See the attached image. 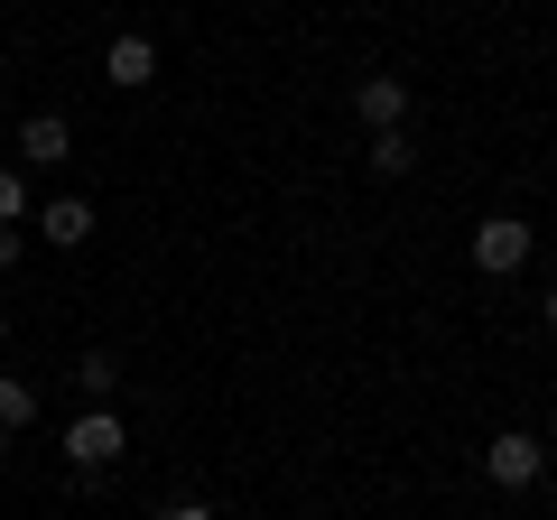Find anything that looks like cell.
I'll return each mask as SVG.
<instances>
[{"mask_svg": "<svg viewBox=\"0 0 557 520\" xmlns=\"http://www.w3.org/2000/svg\"><path fill=\"white\" fill-rule=\"evenodd\" d=\"M131 456V428H121V409H84L75 428H65V465L75 474H102V465Z\"/></svg>", "mask_w": 557, "mask_h": 520, "instance_id": "1", "label": "cell"}, {"mask_svg": "<svg viewBox=\"0 0 557 520\" xmlns=\"http://www.w3.org/2000/svg\"><path fill=\"white\" fill-rule=\"evenodd\" d=\"M483 474H493V483H502V493H530V483H539V474H548V446H539V437H530V428H502V437H493V446H483Z\"/></svg>", "mask_w": 557, "mask_h": 520, "instance_id": "2", "label": "cell"}, {"mask_svg": "<svg viewBox=\"0 0 557 520\" xmlns=\"http://www.w3.org/2000/svg\"><path fill=\"white\" fill-rule=\"evenodd\" d=\"M530 223H520V214H483L474 223V270H483V280H511V270H520V260H530Z\"/></svg>", "mask_w": 557, "mask_h": 520, "instance_id": "3", "label": "cell"}, {"mask_svg": "<svg viewBox=\"0 0 557 520\" xmlns=\"http://www.w3.org/2000/svg\"><path fill=\"white\" fill-rule=\"evenodd\" d=\"M102 84H112V94H139V84H159V47L139 38V28H121V38L102 47Z\"/></svg>", "mask_w": 557, "mask_h": 520, "instance_id": "4", "label": "cell"}, {"mask_svg": "<svg viewBox=\"0 0 557 520\" xmlns=\"http://www.w3.org/2000/svg\"><path fill=\"white\" fill-rule=\"evenodd\" d=\"M65 159H75L65 112H28V121H20V168H65Z\"/></svg>", "mask_w": 557, "mask_h": 520, "instance_id": "5", "label": "cell"}, {"mask_svg": "<svg viewBox=\"0 0 557 520\" xmlns=\"http://www.w3.org/2000/svg\"><path fill=\"white\" fill-rule=\"evenodd\" d=\"M354 112L372 121V131H399V121H409V84H399V75H362L354 84Z\"/></svg>", "mask_w": 557, "mask_h": 520, "instance_id": "6", "label": "cell"}, {"mask_svg": "<svg viewBox=\"0 0 557 520\" xmlns=\"http://www.w3.org/2000/svg\"><path fill=\"white\" fill-rule=\"evenodd\" d=\"M28 223H38V233L57 242V251H84V242H94V205H84V196H57V205H38Z\"/></svg>", "mask_w": 557, "mask_h": 520, "instance_id": "7", "label": "cell"}, {"mask_svg": "<svg viewBox=\"0 0 557 520\" xmlns=\"http://www.w3.org/2000/svg\"><path fill=\"white\" fill-rule=\"evenodd\" d=\"M362 168H372V177H409V168H418L409 131H372V149H362Z\"/></svg>", "mask_w": 557, "mask_h": 520, "instance_id": "8", "label": "cell"}, {"mask_svg": "<svg viewBox=\"0 0 557 520\" xmlns=\"http://www.w3.org/2000/svg\"><path fill=\"white\" fill-rule=\"evenodd\" d=\"M75 391H84L94 409H112V391H121V362H112V354H84V362H75Z\"/></svg>", "mask_w": 557, "mask_h": 520, "instance_id": "9", "label": "cell"}, {"mask_svg": "<svg viewBox=\"0 0 557 520\" xmlns=\"http://www.w3.org/2000/svg\"><path fill=\"white\" fill-rule=\"evenodd\" d=\"M0 428L20 437V428H38V391H28L20 372H0Z\"/></svg>", "mask_w": 557, "mask_h": 520, "instance_id": "10", "label": "cell"}, {"mask_svg": "<svg viewBox=\"0 0 557 520\" xmlns=\"http://www.w3.org/2000/svg\"><path fill=\"white\" fill-rule=\"evenodd\" d=\"M38 205H28V177H20V159H0V223H28Z\"/></svg>", "mask_w": 557, "mask_h": 520, "instance_id": "11", "label": "cell"}, {"mask_svg": "<svg viewBox=\"0 0 557 520\" xmlns=\"http://www.w3.org/2000/svg\"><path fill=\"white\" fill-rule=\"evenodd\" d=\"M20 242H28V223H0V270H20Z\"/></svg>", "mask_w": 557, "mask_h": 520, "instance_id": "12", "label": "cell"}, {"mask_svg": "<svg viewBox=\"0 0 557 520\" xmlns=\"http://www.w3.org/2000/svg\"><path fill=\"white\" fill-rule=\"evenodd\" d=\"M159 520H214V511H205V502H168Z\"/></svg>", "mask_w": 557, "mask_h": 520, "instance_id": "13", "label": "cell"}, {"mask_svg": "<svg viewBox=\"0 0 557 520\" xmlns=\"http://www.w3.org/2000/svg\"><path fill=\"white\" fill-rule=\"evenodd\" d=\"M539 317H548V335H557V288H548V298H539Z\"/></svg>", "mask_w": 557, "mask_h": 520, "instance_id": "14", "label": "cell"}, {"mask_svg": "<svg viewBox=\"0 0 557 520\" xmlns=\"http://www.w3.org/2000/svg\"><path fill=\"white\" fill-rule=\"evenodd\" d=\"M10 446H20V437H10V428H0V456H10Z\"/></svg>", "mask_w": 557, "mask_h": 520, "instance_id": "15", "label": "cell"}]
</instances>
